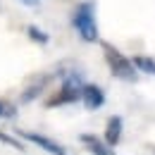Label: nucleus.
Wrapping results in <instances>:
<instances>
[{"label": "nucleus", "instance_id": "f03ea898", "mask_svg": "<svg viewBox=\"0 0 155 155\" xmlns=\"http://www.w3.org/2000/svg\"><path fill=\"white\" fill-rule=\"evenodd\" d=\"M103 55H105V62H107V67H110L112 77L122 79V81H129V84L138 79V69L134 67L131 58H127L124 53H119L115 45L103 43Z\"/></svg>", "mask_w": 155, "mask_h": 155}, {"label": "nucleus", "instance_id": "9b49d317", "mask_svg": "<svg viewBox=\"0 0 155 155\" xmlns=\"http://www.w3.org/2000/svg\"><path fill=\"white\" fill-rule=\"evenodd\" d=\"M0 143H7V146H12V148H17V150H24V146H21V143L15 138V136L2 134V131H0Z\"/></svg>", "mask_w": 155, "mask_h": 155}, {"label": "nucleus", "instance_id": "f8f14e48", "mask_svg": "<svg viewBox=\"0 0 155 155\" xmlns=\"http://www.w3.org/2000/svg\"><path fill=\"white\" fill-rule=\"evenodd\" d=\"M17 115V110L12 107V105H7V103H0V119H10V117Z\"/></svg>", "mask_w": 155, "mask_h": 155}, {"label": "nucleus", "instance_id": "9d476101", "mask_svg": "<svg viewBox=\"0 0 155 155\" xmlns=\"http://www.w3.org/2000/svg\"><path fill=\"white\" fill-rule=\"evenodd\" d=\"M43 84H45V81H41L38 86H31V91H24V96H21V103H31V100L38 96L41 91H43Z\"/></svg>", "mask_w": 155, "mask_h": 155}, {"label": "nucleus", "instance_id": "7ed1b4c3", "mask_svg": "<svg viewBox=\"0 0 155 155\" xmlns=\"http://www.w3.org/2000/svg\"><path fill=\"white\" fill-rule=\"evenodd\" d=\"M81 86H84L81 77H79V74H69V77L62 81L58 96H53L48 100V105L55 107V105H64V103H77V100H81Z\"/></svg>", "mask_w": 155, "mask_h": 155}, {"label": "nucleus", "instance_id": "ddd939ff", "mask_svg": "<svg viewBox=\"0 0 155 155\" xmlns=\"http://www.w3.org/2000/svg\"><path fill=\"white\" fill-rule=\"evenodd\" d=\"M19 2H21V5H26V7H36L41 0H19Z\"/></svg>", "mask_w": 155, "mask_h": 155}, {"label": "nucleus", "instance_id": "1a4fd4ad", "mask_svg": "<svg viewBox=\"0 0 155 155\" xmlns=\"http://www.w3.org/2000/svg\"><path fill=\"white\" fill-rule=\"evenodd\" d=\"M26 36L34 38L36 43H48V34H43L38 26H26Z\"/></svg>", "mask_w": 155, "mask_h": 155}, {"label": "nucleus", "instance_id": "0eeeda50", "mask_svg": "<svg viewBox=\"0 0 155 155\" xmlns=\"http://www.w3.org/2000/svg\"><path fill=\"white\" fill-rule=\"evenodd\" d=\"M79 138H81V143L88 148V153H91V155H117V153H115V148H112V146H107L105 141H100L98 136L81 134Z\"/></svg>", "mask_w": 155, "mask_h": 155}, {"label": "nucleus", "instance_id": "39448f33", "mask_svg": "<svg viewBox=\"0 0 155 155\" xmlns=\"http://www.w3.org/2000/svg\"><path fill=\"white\" fill-rule=\"evenodd\" d=\"M81 100L88 110H100L105 105V93L98 84H84L81 86Z\"/></svg>", "mask_w": 155, "mask_h": 155}, {"label": "nucleus", "instance_id": "20e7f679", "mask_svg": "<svg viewBox=\"0 0 155 155\" xmlns=\"http://www.w3.org/2000/svg\"><path fill=\"white\" fill-rule=\"evenodd\" d=\"M19 136L24 141H29L31 146H38L41 150H45V153H50V155H72L64 146H60L58 141H53V138H48V136H43V134H36V131H19Z\"/></svg>", "mask_w": 155, "mask_h": 155}, {"label": "nucleus", "instance_id": "f257e3e1", "mask_svg": "<svg viewBox=\"0 0 155 155\" xmlns=\"http://www.w3.org/2000/svg\"><path fill=\"white\" fill-rule=\"evenodd\" d=\"M72 29L77 31V36L84 43H98L100 31H98V19H96V2L86 0L79 2L72 12Z\"/></svg>", "mask_w": 155, "mask_h": 155}, {"label": "nucleus", "instance_id": "6e6552de", "mask_svg": "<svg viewBox=\"0 0 155 155\" xmlns=\"http://www.w3.org/2000/svg\"><path fill=\"white\" fill-rule=\"evenodd\" d=\"M131 62H134V67L138 69V72L155 77V60H153V58H148V55H134V58H131Z\"/></svg>", "mask_w": 155, "mask_h": 155}, {"label": "nucleus", "instance_id": "423d86ee", "mask_svg": "<svg viewBox=\"0 0 155 155\" xmlns=\"http://www.w3.org/2000/svg\"><path fill=\"white\" fill-rule=\"evenodd\" d=\"M122 131H124V119L119 115H112L107 119V127H105V143L107 146H119V141H122Z\"/></svg>", "mask_w": 155, "mask_h": 155}]
</instances>
